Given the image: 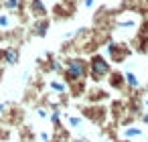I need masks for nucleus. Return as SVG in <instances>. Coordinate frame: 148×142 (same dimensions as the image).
<instances>
[{"label":"nucleus","mask_w":148,"mask_h":142,"mask_svg":"<svg viewBox=\"0 0 148 142\" xmlns=\"http://www.w3.org/2000/svg\"><path fill=\"white\" fill-rule=\"evenodd\" d=\"M124 134H126L128 138H136V136H140V134H142V130H140V128H128Z\"/></svg>","instance_id":"obj_1"},{"label":"nucleus","mask_w":148,"mask_h":142,"mask_svg":"<svg viewBox=\"0 0 148 142\" xmlns=\"http://www.w3.org/2000/svg\"><path fill=\"white\" fill-rule=\"evenodd\" d=\"M69 124H71V126H73V128H77V126H79V124H81V120H79V118H75V116H73V118H69Z\"/></svg>","instance_id":"obj_2"},{"label":"nucleus","mask_w":148,"mask_h":142,"mask_svg":"<svg viewBox=\"0 0 148 142\" xmlns=\"http://www.w3.org/2000/svg\"><path fill=\"white\" fill-rule=\"evenodd\" d=\"M2 110H4V106H2V104H0V114H2Z\"/></svg>","instance_id":"obj_3"}]
</instances>
